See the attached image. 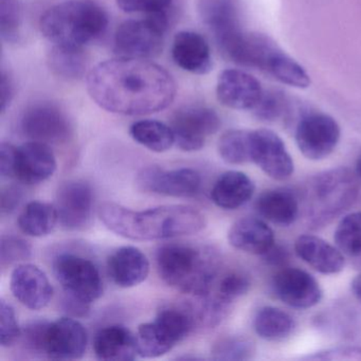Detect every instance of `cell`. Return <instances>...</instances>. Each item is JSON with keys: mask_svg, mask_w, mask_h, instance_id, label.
Here are the masks:
<instances>
[{"mask_svg": "<svg viewBox=\"0 0 361 361\" xmlns=\"http://www.w3.org/2000/svg\"><path fill=\"white\" fill-rule=\"evenodd\" d=\"M107 268L111 280L117 286L132 288L147 280L149 262L140 249L126 246L117 249L109 257Z\"/></svg>", "mask_w": 361, "mask_h": 361, "instance_id": "cell-21", "label": "cell"}, {"mask_svg": "<svg viewBox=\"0 0 361 361\" xmlns=\"http://www.w3.org/2000/svg\"><path fill=\"white\" fill-rule=\"evenodd\" d=\"M356 172L357 175L361 178V156L359 157L358 161H357Z\"/></svg>", "mask_w": 361, "mask_h": 361, "instance_id": "cell-48", "label": "cell"}, {"mask_svg": "<svg viewBox=\"0 0 361 361\" xmlns=\"http://www.w3.org/2000/svg\"><path fill=\"white\" fill-rule=\"evenodd\" d=\"M263 73L290 87L305 90L310 86V77L305 69L276 46L268 56Z\"/></svg>", "mask_w": 361, "mask_h": 361, "instance_id": "cell-27", "label": "cell"}, {"mask_svg": "<svg viewBox=\"0 0 361 361\" xmlns=\"http://www.w3.org/2000/svg\"><path fill=\"white\" fill-rule=\"evenodd\" d=\"M156 264L166 284L200 298L210 295L219 267L210 250L183 244L162 246L157 251Z\"/></svg>", "mask_w": 361, "mask_h": 361, "instance_id": "cell-3", "label": "cell"}, {"mask_svg": "<svg viewBox=\"0 0 361 361\" xmlns=\"http://www.w3.org/2000/svg\"><path fill=\"white\" fill-rule=\"evenodd\" d=\"M99 217L114 233L133 240L191 235L206 227L204 214L193 207L183 204L134 211L114 202H105L99 209Z\"/></svg>", "mask_w": 361, "mask_h": 361, "instance_id": "cell-2", "label": "cell"}, {"mask_svg": "<svg viewBox=\"0 0 361 361\" xmlns=\"http://www.w3.org/2000/svg\"><path fill=\"white\" fill-rule=\"evenodd\" d=\"M255 352L252 342L240 336L221 338L212 348L213 359L216 360H247Z\"/></svg>", "mask_w": 361, "mask_h": 361, "instance_id": "cell-34", "label": "cell"}, {"mask_svg": "<svg viewBox=\"0 0 361 361\" xmlns=\"http://www.w3.org/2000/svg\"><path fill=\"white\" fill-rule=\"evenodd\" d=\"M10 287L16 299L32 310L45 308L54 295V287L47 274L33 264H20L16 267Z\"/></svg>", "mask_w": 361, "mask_h": 361, "instance_id": "cell-18", "label": "cell"}, {"mask_svg": "<svg viewBox=\"0 0 361 361\" xmlns=\"http://www.w3.org/2000/svg\"><path fill=\"white\" fill-rule=\"evenodd\" d=\"M352 291L355 297L361 302V274L356 276L352 282Z\"/></svg>", "mask_w": 361, "mask_h": 361, "instance_id": "cell-47", "label": "cell"}, {"mask_svg": "<svg viewBox=\"0 0 361 361\" xmlns=\"http://www.w3.org/2000/svg\"><path fill=\"white\" fill-rule=\"evenodd\" d=\"M263 257H265L268 263L272 264V265H279V264L285 263L287 257H288V255H287V251L283 249L282 247L274 245Z\"/></svg>", "mask_w": 361, "mask_h": 361, "instance_id": "cell-46", "label": "cell"}, {"mask_svg": "<svg viewBox=\"0 0 361 361\" xmlns=\"http://www.w3.org/2000/svg\"><path fill=\"white\" fill-rule=\"evenodd\" d=\"M56 159L49 145L29 141L18 147L16 178L26 185H39L54 176Z\"/></svg>", "mask_w": 361, "mask_h": 361, "instance_id": "cell-19", "label": "cell"}, {"mask_svg": "<svg viewBox=\"0 0 361 361\" xmlns=\"http://www.w3.org/2000/svg\"><path fill=\"white\" fill-rule=\"evenodd\" d=\"M54 274L65 295L90 305L103 295V281L94 262L73 253L54 259Z\"/></svg>", "mask_w": 361, "mask_h": 361, "instance_id": "cell-7", "label": "cell"}, {"mask_svg": "<svg viewBox=\"0 0 361 361\" xmlns=\"http://www.w3.org/2000/svg\"><path fill=\"white\" fill-rule=\"evenodd\" d=\"M20 128L30 140L49 145L67 142L73 134L66 114L58 105L49 102L29 106L23 115Z\"/></svg>", "mask_w": 361, "mask_h": 361, "instance_id": "cell-9", "label": "cell"}, {"mask_svg": "<svg viewBox=\"0 0 361 361\" xmlns=\"http://www.w3.org/2000/svg\"><path fill=\"white\" fill-rule=\"evenodd\" d=\"M250 286V280L246 274L238 271L229 272L219 281L216 295L231 303L233 300L246 295Z\"/></svg>", "mask_w": 361, "mask_h": 361, "instance_id": "cell-36", "label": "cell"}, {"mask_svg": "<svg viewBox=\"0 0 361 361\" xmlns=\"http://www.w3.org/2000/svg\"><path fill=\"white\" fill-rule=\"evenodd\" d=\"M22 336L14 308L9 303L0 301V344L3 348L13 345Z\"/></svg>", "mask_w": 361, "mask_h": 361, "instance_id": "cell-37", "label": "cell"}, {"mask_svg": "<svg viewBox=\"0 0 361 361\" xmlns=\"http://www.w3.org/2000/svg\"><path fill=\"white\" fill-rule=\"evenodd\" d=\"M255 333L264 340L279 341L293 333L295 321L290 314L280 308L266 306L257 312L253 321Z\"/></svg>", "mask_w": 361, "mask_h": 361, "instance_id": "cell-31", "label": "cell"}, {"mask_svg": "<svg viewBox=\"0 0 361 361\" xmlns=\"http://www.w3.org/2000/svg\"><path fill=\"white\" fill-rule=\"evenodd\" d=\"M255 183L250 177L240 171L224 173L211 191V198L219 208L236 210L252 198Z\"/></svg>", "mask_w": 361, "mask_h": 361, "instance_id": "cell-26", "label": "cell"}, {"mask_svg": "<svg viewBox=\"0 0 361 361\" xmlns=\"http://www.w3.org/2000/svg\"><path fill=\"white\" fill-rule=\"evenodd\" d=\"M87 92L101 109L123 116H145L170 106L177 87L172 75L149 60L104 61L88 73Z\"/></svg>", "mask_w": 361, "mask_h": 361, "instance_id": "cell-1", "label": "cell"}, {"mask_svg": "<svg viewBox=\"0 0 361 361\" xmlns=\"http://www.w3.org/2000/svg\"><path fill=\"white\" fill-rule=\"evenodd\" d=\"M228 240L233 248L243 252L264 255L274 246V233L262 219L245 217L231 226Z\"/></svg>", "mask_w": 361, "mask_h": 361, "instance_id": "cell-22", "label": "cell"}, {"mask_svg": "<svg viewBox=\"0 0 361 361\" xmlns=\"http://www.w3.org/2000/svg\"><path fill=\"white\" fill-rule=\"evenodd\" d=\"M264 90L259 80L246 71L227 69L219 75L216 84L217 100L235 111H253Z\"/></svg>", "mask_w": 361, "mask_h": 361, "instance_id": "cell-17", "label": "cell"}, {"mask_svg": "<svg viewBox=\"0 0 361 361\" xmlns=\"http://www.w3.org/2000/svg\"><path fill=\"white\" fill-rule=\"evenodd\" d=\"M59 223L56 206L43 202H31L18 217L23 233L32 238H43L54 231Z\"/></svg>", "mask_w": 361, "mask_h": 361, "instance_id": "cell-29", "label": "cell"}, {"mask_svg": "<svg viewBox=\"0 0 361 361\" xmlns=\"http://www.w3.org/2000/svg\"><path fill=\"white\" fill-rule=\"evenodd\" d=\"M250 157L251 161L276 180L289 178L295 170L284 141L265 128L250 132Z\"/></svg>", "mask_w": 361, "mask_h": 361, "instance_id": "cell-12", "label": "cell"}, {"mask_svg": "<svg viewBox=\"0 0 361 361\" xmlns=\"http://www.w3.org/2000/svg\"><path fill=\"white\" fill-rule=\"evenodd\" d=\"M169 29L166 11L147 14L143 20L120 25L115 35V52L119 58L149 60L159 56Z\"/></svg>", "mask_w": 361, "mask_h": 361, "instance_id": "cell-6", "label": "cell"}, {"mask_svg": "<svg viewBox=\"0 0 361 361\" xmlns=\"http://www.w3.org/2000/svg\"><path fill=\"white\" fill-rule=\"evenodd\" d=\"M109 26L106 11L94 0H69L49 8L39 22L42 35L54 45L84 47Z\"/></svg>", "mask_w": 361, "mask_h": 361, "instance_id": "cell-4", "label": "cell"}, {"mask_svg": "<svg viewBox=\"0 0 361 361\" xmlns=\"http://www.w3.org/2000/svg\"><path fill=\"white\" fill-rule=\"evenodd\" d=\"M18 147L11 143L3 142L0 145V174L4 178L16 177Z\"/></svg>", "mask_w": 361, "mask_h": 361, "instance_id": "cell-43", "label": "cell"}, {"mask_svg": "<svg viewBox=\"0 0 361 361\" xmlns=\"http://www.w3.org/2000/svg\"><path fill=\"white\" fill-rule=\"evenodd\" d=\"M255 210L270 223L288 227L298 219L299 202L293 191L278 188L262 193L255 202Z\"/></svg>", "mask_w": 361, "mask_h": 361, "instance_id": "cell-25", "label": "cell"}, {"mask_svg": "<svg viewBox=\"0 0 361 361\" xmlns=\"http://www.w3.org/2000/svg\"><path fill=\"white\" fill-rule=\"evenodd\" d=\"M23 193L20 188L11 187L5 188L1 192V212L4 214H9V213L16 211V209L20 206V200H22Z\"/></svg>", "mask_w": 361, "mask_h": 361, "instance_id": "cell-44", "label": "cell"}, {"mask_svg": "<svg viewBox=\"0 0 361 361\" xmlns=\"http://www.w3.org/2000/svg\"><path fill=\"white\" fill-rule=\"evenodd\" d=\"M0 33L7 42H16L20 37V10L16 0H1Z\"/></svg>", "mask_w": 361, "mask_h": 361, "instance_id": "cell-38", "label": "cell"}, {"mask_svg": "<svg viewBox=\"0 0 361 361\" xmlns=\"http://www.w3.org/2000/svg\"><path fill=\"white\" fill-rule=\"evenodd\" d=\"M59 223L69 231H81L90 226L94 210L92 187L83 180L63 183L56 192Z\"/></svg>", "mask_w": 361, "mask_h": 361, "instance_id": "cell-11", "label": "cell"}, {"mask_svg": "<svg viewBox=\"0 0 361 361\" xmlns=\"http://www.w3.org/2000/svg\"><path fill=\"white\" fill-rule=\"evenodd\" d=\"M87 344V331L84 325L66 317L48 322L43 354L58 360H75L85 355Z\"/></svg>", "mask_w": 361, "mask_h": 361, "instance_id": "cell-13", "label": "cell"}, {"mask_svg": "<svg viewBox=\"0 0 361 361\" xmlns=\"http://www.w3.org/2000/svg\"><path fill=\"white\" fill-rule=\"evenodd\" d=\"M0 94H1V113L5 114L9 109L14 97V86L11 77L5 71H1L0 81Z\"/></svg>", "mask_w": 361, "mask_h": 361, "instance_id": "cell-45", "label": "cell"}, {"mask_svg": "<svg viewBox=\"0 0 361 361\" xmlns=\"http://www.w3.org/2000/svg\"><path fill=\"white\" fill-rule=\"evenodd\" d=\"M132 138L145 149L155 153H164L175 145L172 128L157 120H141L130 128Z\"/></svg>", "mask_w": 361, "mask_h": 361, "instance_id": "cell-30", "label": "cell"}, {"mask_svg": "<svg viewBox=\"0 0 361 361\" xmlns=\"http://www.w3.org/2000/svg\"><path fill=\"white\" fill-rule=\"evenodd\" d=\"M94 350L103 361H130L139 356L136 335L121 325L101 329L94 338Z\"/></svg>", "mask_w": 361, "mask_h": 361, "instance_id": "cell-24", "label": "cell"}, {"mask_svg": "<svg viewBox=\"0 0 361 361\" xmlns=\"http://www.w3.org/2000/svg\"><path fill=\"white\" fill-rule=\"evenodd\" d=\"M272 290L283 303L298 310L312 307L322 299L318 281L299 268L280 270L272 280Z\"/></svg>", "mask_w": 361, "mask_h": 361, "instance_id": "cell-15", "label": "cell"}, {"mask_svg": "<svg viewBox=\"0 0 361 361\" xmlns=\"http://www.w3.org/2000/svg\"><path fill=\"white\" fill-rule=\"evenodd\" d=\"M50 71L66 81L80 80L87 69V56L83 47L54 45L48 54Z\"/></svg>", "mask_w": 361, "mask_h": 361, "instance_id": "cell-28", "label": "cell"}, {"mask_svg": "<svg viewBox=\"0 0 361 361\" xmlns=\"http://www.w3.org/2000/svg\"><path fill=\"white\" fill-rule=\"evenodd\" d=\"M32 255V248L28 242L13 235L3 236L0 247L1 266L13 265L18 262L26 261Z\"/></svg>", "mask_w": 361, "mask_h": 361, "instance_id": "cell-35", "label": "cell"}, {"mask_svg": "<svg viewBox=\"0 0 361 361\" xmlns=\"http://www.w3.org/2000/svg\"><path fill=\"white\" fill-rule=\"evenodd\" d=\"M341 130L334 118L325 114L304 116L297 128L295 138L300 152L310 160L329 157L339 143Z\"/></svg>", "mask_w": 361, "mask_h": 361, "instance_id": "cell-10", "label": "cell"}, {"mask_svg": "<svg viewBox=\"0 0 361 361\" xmlns=\"http://www.w3.org/2000/svg\"><path fill=\"white\" fill-rule=\"evenodd\" d=\"M310 360H361V348L344 346L314 353L306 357Z\"/></svg>", "mask_w": 361, "mask_h": 361, "instance_id": "cell-41", "label": "cell"}, {"mask_svg": "<svg viewBox=\"0 0 361 361\" xmlns=\"http://www.w3.org/2000/svg\"><path fill=\"white\" fill-rule=\"evenodd\" d=\"M172 59L175 64L194 75H207L212 71L210 46L202 35L193 31H180L173 39Z\"/></svg>", "mask_w": 361, "mask_h": 361, "instance_id": "cell-20", "label": "cell"}, {"mask_svg": "<svg viewBox=\"0 0 361 361\" xmlns=\"http://www.w3.org/2000/svg\"><path fill=\"white\" fill-rule=\"evenodd\" d=\"M200 13L221 52L245 32L238 0H200Z\"/></svg>", "mask_w": 361, "mask_h": 361, "instance_id": "cell-16", "label": "cell"}, {"mask_svg": "<svg viewBox=\"0 0 361 361\" xmlns=\"http://www.w3.org/2000/svg\"><path fill=\"white\" fill-rule=\"evenodd\" d=\"M137 183L141 190L149 193L170 197H193L200 192L202 178L192 169L166 171L149 166L138 175Z\"/></svg>", "mask_w": 361, "mask_h": 361, "instance_id": "cell-14", "label": "cell"}, {"mask_svg": "<svg viewBox=\"0 0 361 361\" xmlns=\"http://www.w3.org/2000/svg\"><path fill=\"white\" fill-rule=\"evenodd\" d=\"M196 324L193 308H162L155 320L139 325L136 334L139 355L142 358H158L168 354L191 334Z\"/></svg>", "mask_w": 361, "mask_h": 361, "instance_id": "cell-5", "label": "cell"}, {"mask_svg": "<svg viewBox=\"0 0 361 361\" xmlns=\"http://www.w3.org/2000/svg\"><path fill=\"white\" fill-rule=\"evenodd\" d=\"M221 126V118L216 111L204 106L179 109L171 121L175 145L185 152L202 149L207 139L219 132Z\"/></svg>", "mask_w": 361, "mask_h": 361, "instance_id": "cell-8", "label": "cell"}, {"mask_svg": "<svg viewBox=\"0 0 361 361\" xmlns=\"http://www.w3.org/2000/svg\"><path fill=\"white\" fill-rule=\"evenodd\" d=\"M118 7L126 13L153 14L168 11L172 0H116Z\"/></svg>", "mask_w": 361, "mask_h": 361, "instance_id": "cell-40", "label": "cell"}, {"mask_svg": "<svg viewBox=\"0 0 361 361\" xmlns=\"http://www.w3.org/2000/svg\"><path fill=\"white\" fill-rule=\"evenodd\" d=\"M48 322L46 321H37L27 325L24 331V341L27 348L33 352L43 354L44 340H45L46 327Z\"/></svg>", "mask_w": 361, "mask_h": 361, "instance_id": "cell-42", "label": "cell"}, {"mask_svg": "<svg viewBox=\"0 0 361 361\" xmlns=\"http://www.w3.org/2000/svg\"><path fill=\"white\" fill-rule=\"evenodd\" d=\"M217 149L221 159L227 164L240 166L251 161L250 132L227 130L219 138Z\"/></svg>", "mask_w": 361, "mask_h": 361, "instance_id": "cell-32", "label": "cell"}, {"mask_svg": "<svg viewBox=\"0 0 361 361\" xmlns=\"http://www.w3.org/2000/svg\"><path fill=\"white\" fill-rule=\"evenodd\" d=\"M295 250L300 259L323 274H339L345 265L343 255L337 247L312 234L299 236Z\"/></svg>", "mask_w": 361, "mask_h": 361, "instance_id": "cell-23", "label": "cell"}, {"mask_svg": "<svg viewBox=\"0 0 361 361\" xmlns=\"http://www.w3.org/2000/svg\"><path fill=\"white\" fill-rule=\"evenodd\" d=\"M336 246L350 257L361 255V212L346 215L338 224L334 234Z\"/></svg>", "mask_w": 361, "mask_h": 361, "instance_id": "cell-33", "label": "cell"}, {"mask_svg": "<svg viewBox=\"0 0 361 361\" xmlns=\"http://www.w3.org/2000/svg\"><path fill=\"white\" fill-rule=\"evenodd\" d=\"M286 111V101L278 92H264L259 104L253 109L255 117L261 121L272 122L282 117Z\"/></svg>", "mask_w": 361, "mask_h": 361, "instance_id": "cell-39", "label": "cell"}]
</instances>
